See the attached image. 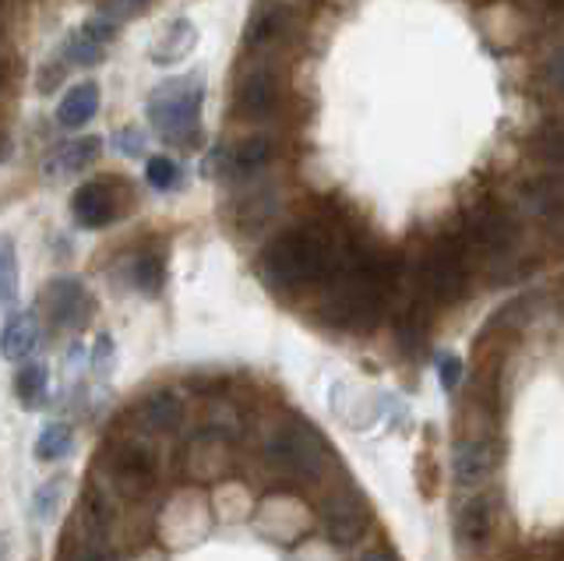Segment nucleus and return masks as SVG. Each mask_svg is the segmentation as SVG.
Wrapping results in <instances>:
<instances>
[{
	"instance_id": "nucleus-1",
	"label": "nucleus",
	"mask_w": 564,
	"mask_h": 561,
	"mask_svg": "<svg viewBox=\"0 0 564 561\" xmlns=\"http://www.w3.org/2000/svg\"><path fill=\"white\" fill-rule=\"evenodd\" d=\"M343 248L335 244L322 226H293L282 230L258 258L261 279L279 293L307 290L314 283H328L339 269Z\"/></svg>"
},
{
	"instance_id": "nucleus-2",
	"label": "nucleus",
	"mask_w": 564,
	"mask_h": 561,
	"mask_svg": "<svg viewBox=\"0 0 564 561\" xmlns=\"http://www.w3.org/2000/svg\"><path fill=\"white\" fill-rule=\"evenodd\" d=\"M202 103H205L202 72L163 82L149 96V120L155 134L170 145H194L202 128Z\"/></svg>"
},
{
	"instance_id": "nucleus-3",
	"label": "nucleus",
	"mask_w": 564,
	"mask_h": 561,
	"mask_svg": "<svg viewBox=\"0 0 564 561\" xmlns=\"http://www.w3.org/2000/svg\"><path fill=\"white\" fill-rule=\"evenodd\" d=\"M106 484L120 498H145L159 481V449L149 442V434H128L106 449Z\"/></svg>"
},
{
	"instance_id": "nucleus-4",
	"label": "nucleus",
	"mask_w": 564,
	"mask_h": 561,
	"mask_svg": "<svg viewBox=\"0 0 564 561\" xmlns=\"http://www.w3.org/2000/svg\"><path fill=\"white\" fill-rule=\"evenodd\" d=\"M264 460H269L279 473L296 481H314L325 470V442L317 438L314 428H307L304 420H286L279 424L269 438H264Z\"/></svg>"
},
{
	"instance_id": "nucleus-5",
	"label": "nucleus",
	"mask_w": 564,
	"mask_h": 561,
	"mask_svg": "<svg viewBox=\"0 0 564 561\" xmlns=\"http://www.w3.org/2000/svg\"><path fill=\"white\" fill-rule=\"evenodd\" d=\"M466 287H469V269H466L463 244L455 237L434 240L420 261V290L427 293L434 304H455V301H463Z\"/></svg>"
},
{
	"instance_id": "nucleus-6",
	"label": "nucleus",
	"mask_w": 564,
	"mask_h": 561,
	"mask_svg": "<svg viewBox=\"0 0 564 561\" xmlns=\"http://www.w3.org/2000/svg\"><path fill=\"white\" fill-rule=\"evenodd\" d=\"M93 293H88L78 279H53V283L46 287L43 293V311H46V319L50 325L57 328V332H78L88 325V319H93Z\"/></svg>"
},
{
	"instance_id": "nucleus-7",
	"label": "nucleus",
	"mask_w": 564,
	"mask_h": 561,
	"mask_svg": "<svg viewBox=\"0 0 564 561\" xmlns=\"http://www.w3.org/2000/svg\"><path fill=\"white\" fill-rule=\"evenodd\" d=\"M370 513L357 490H335L322 505V530L332 543H357L367 530Z\"/></svg>"
},
{
	"instance_id": "nucleus-8",
	"label": "nucleus",
	"mask_w": 564,
	"mask_h": 561,
	"mask_svg": "<svg viewBox=\"0 0 564 561\" xmlns=\"http://www.w3.org/2000/svg\"><path fill=\"white\" fill-rule=\"evenodd\" d=\"M501 463V449L494 438H458L452 449V477L458 487H480Z\"/></svg>"
},
{
	"instance_id": "nucleus-9",
	"label": "nucleus",
	"mask_w": 564,
	"mask_h": 561,
	"mask_svg": "<svg viewBox=\"0 0 564 561\" xmlns=\"http://www.w3.org/2000/svg\"><path fill=\"white\" fill-rule=\"evenodd\" d=\"M469 240H473V248H480L487 255H505L516 248L519 223L501 205H480L469 216Z\"/></svg>"
},
{
	"instance_id": "nucleus-10",
	"label": "nucleus",
	"mask_w": 564,
	"mask_h": 561,
	"mask_svg": "<svg viewBox=\"0 0 564 561\" xmlns=\"http://www.w3.org/2000/svg\"><path fill=\"white\" fill-rule=\"evenodd\" d=\"M282 103V85L279 75L272 72L269 64H258L251 67L240 82H237V110L247 120H264L279 110Z\"/></svg>"
},
{
	"instance_id": "nucleus-11",
	"label": "nucleus",
	"mask_w": 564,
	"mask_h": 561,
	"mask_svg": "<svg viewBox=\"0 0 564 561\" xmlns=\"http://www.w3.org/2000/svg\"><path fill=\"white\" fill-rule=\"evenodd\" d=\"M134 420L141 434H170L181 428V420H184V399L173 389H152L138 399Z\"/></svg>"
},
{
	"instance_id": "nucleus-12",
	"label": "nucleus",
	"mask_w": 564,
	"mask_h": 561,
	"mask_svg": "<svg viewBox=\"0 0 564 561\" xmlns=\"http://www.w3.org/2000/svg\"><path fill=\"white\" fill-rule=\"evenodd\" d=\"M70 213L85 230H106L117 219V195L110 181H88L70 198Z\"/></svg>"
},
{
	"instance_id": "nucleus-13",
	"label": "nucleus",
	"mask_w": 564,
	"mask_h": 561,
	"mask_svg": "<svg viewBox=\"0 0 564 561\" xmlns=\"http://www.w3.org/2000/svg\"><path fill=\"white\" fill-rule=\"evenodd\" d=\"M102 155V138L99 134H78L67 138L57 149L46 155V173L50 177H67V173L88 170Z\"/></svg>"
},
{
	"instance_id": "nucleus-14",
	"label": "nucleus",
	"mask_w": 564,
	"mask_h": 561,
	"mask_svg": "<svg viewBox=\"0 0 564 561\" xmlns=\"http://www.w3.org/2000/svg\"><path fill=\"white\" fill-rule=\"evenodd\" d=\"M519 198L529 213H536L543 219H564V177H557V173L529 177L519 187Z\"/></svg>"
},
{
	"instance_id": "nucleus-15",
	"label": "nucleus",
	"mask_w": 564,
	"mask_h": 561,
	"mask_svg": "<svg viewBox=\"0 0 564 561\" xmlns=\"http://www.w3.org/2000/svg\"><path fill=\"white\" fill-rule=\"evenodd\" d=\"M40 319H35L32 311H22L14 314V319H8L4 332H0V354H4L8 360H25L29 354H35V346H40Z\"/></svg>"
},
{
	"instance_id": "nucleus-16",
	"label": "nucleus",
	"mask_w": 564,
	"mask_h": 561,
	"mask_svg": "<svg viewBox=\"0 0 564 561\" xmlns=\"http://www.w3.org/2000/svg\"><path fill=\"white\" fill-rule=\"evenodd\" d=\"M99 110V85L96 82H78V85H70V89L64 93L61 99V107H57V120H61V128H85L88 120L96 117Z\"/></svg>"
},
{
	"instance_id": "nucleus-17",
	"label": "nucleus",
	"mask_w": 564,
	"mask_h": 561,
	"mask_svg": "<svg viewBox=\"0 0 564 561\" xmlns=\"http://www.w3.org/2000/svg\"><path fill=\"white\" fill-rule=\"evenodd\" d=\"M455 533L466 543H484L494 533V498L476 495L469 498L455 516Z\"/></svg>"
},
{
	"instance_id": "nucleus-18",
	"label": "nucleus",
	"mask_w": 564,
	"mask_h": 561,
	"mask_svg": "<svg viewBox=\"0 0 564 561\" xmlns=\"http://www.w3.org/2000/svg\"><path fill=\"white\" fill-rule=\"evenodd\" d=\"M282 32H286V8H272L261 4L251 11V22H247V36L243 43L251 50H269Z\"/></svg>"
},
{
	"instance_id": "nucleus-19",
	"label": "nucleus",
	"mask_w": 564,
	"mask_h": 561,
	"mask_svg": "<svg viewBox=\"0 0 564 561\" xmlns=\"http://www.w3.org/2000/svg\"><path fill=\"white\" fill-rule=\"evenodd\" d=\"M14 396L25 410H43L50 399V367L43 360L25 364L22 371L14 375Z\"/></svg>"
},
{
	"instance_id": "nucleus-20",
	"label": "nucleus",
	"mask_w": 564,
	"mask_h": 561,
	"mask_svg": "<svg viewBox=\"0 0 564 561\" xmlns=\"http://www.w3.org/2000/svg\"><path fill=\"white\" fill-rule=\"evenodd\" d=\"M529 155L543 166H564V125L551 120L529 134Z\"/></svg>"
},
{
	"instance_id": "nucleus-21",
	"label": "nucleus",
	"mask_w": 564,
	"mask_h": 561,
	"mask_svg": "<svg viewBox=\"0 0 564 561\" xmlns=\"http://www.w3.org/2000/svg\"><path fill=\"white\" fill-rule=\"evenodd\" d=\"M272 160V138L269 134H247L243 142L229 152V166L237 173H254Z\"/></svg>"
},
{
	"instance_id": "nucleus-22",
	"label": "nucleus",
	"mask_w": 564,
	"mask_h": 561,
	"mask_svg": "<svg viewBox=\"0 0 564 561\" xmlns=\"http://www.w3.org/2000/svg\"><path fill=\"white\" fill-rule=\"evenodd\" d=\"M191 46H194V29H191V22H187V19L170 22L166 36L152 46V61H155V64H173V61L187 57V50H191Z\"/></svg>"
},
{
	"instance_id": "nucleus-23",
	"label": "nucleus",
	"mask_w": 564,
	"mask_h": 561,
	"mask_svg": "<svg viewBox=\"0 0 564 561\" xmlns=\"http://www.w3.org/2000/svg\"><path fill=\"white\" fill-rule=\"evenodd\" d=\"M102 57H106V46L88 36L85 29L75 32V36H70L61 50L64 67H93V64H102Z\"/></svg>"
},
{
	"instance_id": "nucleus-24",
	"label": "nucleus",
	"mask_w": 564,
	"mask_h": 561,
	"mask_svg": "<svg viewBox=\"0 0 564 561\" xmlns=\"http://www.w3.org/2000/svg\"><path fill=\"white\" fill-rule=\"evenodd\" d=\"M18 304V255L14 240L0 234V308Z\"/></svg>"
},
{
	"instance_id": "nucleus-25",
	"label": "nucleus",
	"mask_w": 564,
	"mask_h": 561,
	"mask_svg": "<svg viewBox=\"0 0 564 561\" xmlns=\"http://www.w3.org/2000/svg\"><path fill=\"white\" fill-rule=\"evenodd\" d=\"M70 449H75V431H70L67 424H50L40 434V442H35V455H40L43 463L64 460V455H70Z\"/></svg>"
},
{
	"instance_id": "nucleus-26",
	"label": "nucleus",
	"mask_w": 564,
	"mask_h": 561,
	"mask_svg": "<svg viewBox=\"0 0 564 561\" xmlns=\"http://www.w3.org/2000/svg\"><path fill=\"white\" fill-rule=\"evenodd\" d=\"M163 279H166V261L159 251H145L134 261V287L141 293H159L163 290Z\"/></svg>"
},
{
	"instance_id": "nucleus-27",
	"label": "nucleus",
	"mask_w": 564,
	"mask_h": 561,
	"mask_svg": "<svg viewBox=\"0 0 564 561\" xmlns=\"http://www.w3.org/2000/svg\"><path fill=\"white\" fill-rule=\"evenodd\" d=\"M145 181L155 187V191H173L176 184H181V166H176L170 155H149L145 163Z\"/></svg>"
},
{
	"instance_id": "nucleus-28",
	"label": "nucleus",
	"mask_w": 564,
	"mask_h": 561,
	"mask_svg": "<svg viewBox=\"0 0 564 561\" xmlns=\"http://www.w3.org/2000/svg\"><path fill=\"white\" fill-rule=\"evenodd\" d=\"M64 498V477H53L46 481L43 487H35V498H32V513L35 519H53V513H57V505Z\"/></svg>"
},
{
	"instance_id": "nucleus-29",
	"label": "nucleus",
	"mask_w": 564,
	"mask_h": 561,
	"mask_svg": "<svg viewBox=\"0 0 564 561\" xmlns=\"http://www.w3.org/2000/svg\"><path fill=\"white\" fill-rule=\"evenodd\" d=\"M540 78H543V85L551 93L564 96V46H557V50H551V54H546V61L540 67Z\"/></svg>"
},
{
	"instance_id": "nucleus-30",
	"label": "nucleus",
	"mask_w": 564,
	"mask_h": 561,
	"mask_svg": "<svg viewBox=\"0 0 564 561\" xmlns=\"http://www.w3.org/2000/svg\"><path fill=\"white\" fill-rule=\"evenodd\" d=\"M117 152H123V155H131V160H138V155L145 152V138H141L138 128H123V131L117 134Z\"/></svg>"
},
{
	"instance_id": "nucleus-31",
	"label": "nucleus",
	"mask_w": 564,
	"mask_h": 561,
	"mask_svg": "<svg viewBox=\"0 0 564 561\" xmlns=\"http://www.w3.org/2000/svg\"><path fill=\"white\" fill-rule=\"evenodd\" d=\"M458 375H463V360H458L455 354H445L437 360V378H441V385H445L448 392L458 385Z\"/></svg>"
},
{
	"instance_id": "nucleus-32",
	"label": "nucleus",
	"mask_w": 564,
	"mask_h": 561,
	"mask_svg": "<svg viewBox=\"0 0 564 561\" xmlns=\"http://www.w3.org/2000/svg\"><path fill=\"white\" fill-rule=\"evenodd\" d=\"M99 14H106L110 22H123V19H134V14H145L149 11V4H99L96 8Z\"/></svg>"
},
{
	"instance_id": "nucleus-33",
	"label": "nucleus",
	"mask_w": 564,
	"mask_h": 561,
	"mask_svg": "<svg viewBox=\"0 0 564 561\" xmlns=\"http://www.w3.org/2000/svg\"><path fill=\"white\" fill-rule=\"evenodd\" d=\"M360 561H399V558H395L392 551H367Z\"/></svg>"
},
{
	"instance_id": "nucleus-34",
	"label": "nucleus",
	"mask_w": 564,
	"mask_h": 561,
	"mask_svg": "<svg viewBox=\"0 0 564 561\" xmlns=\"http://www.w3.org/2000/svg\"><path fill=\"white\" fill-rule=\"evenodd\" d=\"M0 561H8V543H4V537H0Z\"/></svg>"
},
{
	"instance_id": "nucleus-35",
	"label": "nucleus",
	"mask_w": 564,
	"mask_h": 561,
	"mask_svg": "<svg viewBox=\"0 0 564 561\" xmlns=\"http://www.w3.org/2000/svg\"><path fill=\"white\" fill-rule=\"evenodd\" d=\"M0 89H4V57H0Z\"/></svg>"
}]
</instances>
